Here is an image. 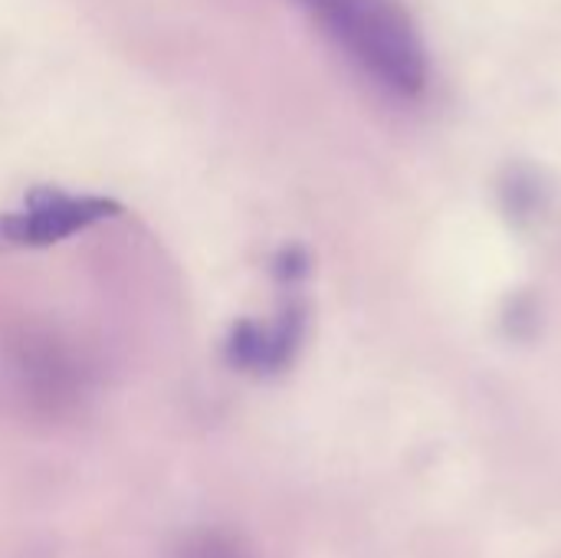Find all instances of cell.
I'll list each match as a JSON object with an SVG mask.
<instances>
[{
  "instance_id": "6da1fadb",
  "label": "cell",
  "mask_w": 561,
  "mask_h": 558,
  "mask_svg": "<svg viewBox=\"0 0 561 558\" xmlns=\"http://www.w3.org/2000/svg\"><path fill=\"white\" fill-rule=\"evenodd\" d=\"M322 33L381 89L417 95L427 59L411 16L394 0H299Z\"/></svg>"
},
{
  "instance_id": "3957f363",
  "label": "cell",
  "mask_w": 561,
  "mask_h": 558,
  "mask_svg": "<svg viewBox=\"0 0 561 558\" xmlns=\"http://www.w3.org/2000/svg\"><path fill=\"white\" fill-rule=\"evenodd\" d=\"M299 332H302V319L296 309L283 312L273 326L240 322L230 332L227 358L240 368H250V372H273V368L289 362V355L299 342Z\"/></svg>"
},
{
  "instance_id": "7a4b0ae2",
  "label": "cell",
  "mask_w": 561,
  "mask_h": 558,
  "mask_svg": "<svg viewBox=\"0 0 561 558\" xmlns=\"http://www.w3.org/2000/svg\"><path fill=\"white\" fill-rule=\"evenodd\" d=\"M118 214L122 207L99 194L33 187L23 194L20 207L0 214V250H43Z\"/></svg>"
}]
</instances>
